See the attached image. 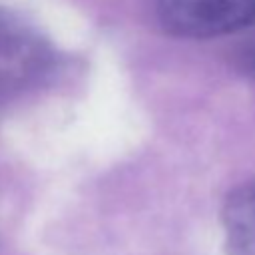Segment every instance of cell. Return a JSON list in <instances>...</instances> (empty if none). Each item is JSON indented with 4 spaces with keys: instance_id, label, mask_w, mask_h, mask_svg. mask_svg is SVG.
I'll use <instances>...</instances> for the list:
<instances>
[{
    "instance_id": "3",
    "label": "cell",
    "mask_w": 255,
    "mask_h": 255,
    "mask_svg": "<svg viewBox=\"0 0 255 255\" xmlns=\"http://www.w3.org/2000/svg\"><path fill=\"white\" fill-rule=\"evenodd\" d=\"M247 62H249V64H247V68H249V74H251V76H253V80H255V52H253V54L247 58Z\"/></svg>"
},
{
    "instance_id": "1",
    "label": "cell",
    "mask_w": 255,
    "mask_h": 255,
    "mask_svg": "<svg viewBox=\"0 0 255 255\" xmlns=\"http://www.w3.org/2000/svg\"><path fill=\"white\" fill-rule=\"evenodd\" d=\"M163 28L183 38L233 32L255 18V0H157Z\"/></svg>"
},
{
    "instance_id": "2",
    "label": "cell",
    "mask_w": 255,
    "mask_h": 255,
    "mask_svg": "<svg viewBox=\"0 0 255 255\" xmlns=\"http://www.w3.org/2000/svg\"><path fill=\"white\" fill-rule=\"evenodd\" d=\"M221 223L227 255H255V179L227 195Z\"/></svg>"
}]
</instances>
